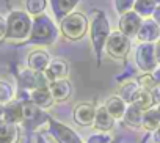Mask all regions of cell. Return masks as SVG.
<instances>
[{"mask_svg":"<svg viewBox=\"0 0 160 143\" xmlns=\"http://www.w3.org/2000/svg\"><path fill=\"white\" fill-rule=\"evenodd\" d=\"M90 36H91V44L96 52V58H98V64H99L101 57H102V49L105 47L107 39L110 36V25L102 11H94L91 25H90Z\"/></svg>","mask_w":160,"mask_h":143,"instance_id":"obj_1","label":"cell"},{"mask_svg":"<svg viewBox=\"0 0 160 143\" xmlns=\"http://www.w3.org/2000/svg\"><path fill=\"white\" fill-rule=\"evenodd\" d=\"M33 21L30 19L28 13L25 11H13L7 19V39L22 41L30 38Z\"/></svg>","mask_w":160,"mask_h":143,"instance_id":"obj_2","label":"cell"},{"mask_svg":"<svg viewBox=\"0 0 160 143\" xmlns=\"http://www.w3.org/2000/svg\"><path fill=\"white\" fill-rule=\"evenodd\" d=\"M57 38V28L49 16L41 14L33 19L32 33L28 38L30 44H50Z\"/></svg>","mask_w":160,"mask_h":143,"instance_id":"obj_3","label":"cell"},{"mask_svg":"<svg viewBox=\"0 0 160 143\" xmlns=\"http://www.w3.org/2000/svg\"><path fill=\"white\" fill-rule=\"evenodd\" d=\"M60 30L68 39L77 41L87 35L88 19L82 13H71L60 22Z\"/></svg>","mask_w":160,"mask_h":143,"instance_id":"obj_4","label":"cell"},{"mask_svg":"<svg viewBox=\"0 0 160 143\" xmlns=\"http://www.w3.org/2000/svg\"><path fill=\"white\" fill-rule=\"evenodd\" d=\"M47 124H49V132L52 134V137L58 143H83V140L80 138V135L75 130H72L69 126H66L64 123L49 116Z\"/></svg>","mask_w":160,"mask_h":143,"instance_id":"obj_5","label":"cell"},{"mask_svg":"<svg viewBox=\"0 0 160 143\" xmlns=\"http://www.w3.org/2000/svg\"><path fill=\"white\" fill-rule=\"evenodd\" d=\"M135 60L138 68L143 71L144 74H151L155 69L157 58H155V46L152 43H143L137 47L135 52Z\"/></svg>","mask_w":160,"mask_h":143,"instance_id":"obj_6","label":"cell"},{"mask_svg":"<svg viewBox=\"0 0 160 143\" xmlns=\"http://www.w3.org/2000/svg\"><path fill=\"white\" fill-rule=\"evenodd\" d=\"M105 50L112 58H124L130 50V38H127L121 32H113L107 39Z\"/></svg>","mask_w":160,"mask_h":143,"instance_id":"obj_7","label":"cell"},{"mask_svg":"<svg viewBox=\"0 0 160 143\" xmlns=\"http://www.w3.org/2000/svg\"><path fill=\"white\" fill-rule=\"evenodd\" d=\"M19 84H21L22 90H27L30 93L36 88L49 87V80L46 79L44 73H38V71H33L30 68L24 69L19 74Z\"/></svg>","mask_w":160,"mask_h":143,"instance_id":"obj_8","label":"cell"},{"mask_svg":"<svg viewBox=\"0 0 160 143\" xmlns=\"http://www.w3.org/2000/svg\"><path fill=\"white\" fill-rule=\"evenodd\" d=\"M96 107L93 102H80L72 110V118L78 126H93L94 116H96Z\"/></svg>","mask_w":160,"mask_h":143,"instance_id":"obj_9","label":"cell"},{"mask_svg":"<svg viewBox=\"0 0 160 143\" xmlns=\"http://www.w3.org/2000/svg\"><path fill=\"white\" fill-rule=\"evenodd\" d=\"M141 22H143L141 18L135 11H129V13L122 14L119 19V32L122 35H126L127 38L137 36V33L141 27Z\"/></svg>","mask_w":160,"mask_h":143,"instance_id":"obj_10","label":"cell"},{"mask_svg":"<svg viewBox=\"0 0 160 143\" xmlns=\"http://www.w3.org/2000/svg\"><path fill=\"white\" fill-rule=\"evenodd\" d=\"M69 74V64L68 61L61 60V58H55V60H50L47 69L44 71V76L46 79L49 80V84L55 82V80H61V79H66Z\"/></svg>","mask_w":160,"mask_h":143,"instance_id":"obj_11","label":"cell"},{"mask_svg":"<svg viewBox=\"0 0 160 143\" xmlns=\"http://www.w3.org/2000/svg\"><path fill=\"white\" fill-rule=\"evenodd\" d=\"M137 38L141 43H152L155 39L160 38V27L155 21L152 19H146L141 22V27L137 33Z\"/></svg>","mask_w":160,"mask_h":143,"instance_id":"obj_12","label":"cell"},{"mask_svg":"<svg viewBox=\"0 0 160 143\" xmlns=\"http://www.w3.org/2000/svg\"><path fill=\"white\" fill-rule=\"evenodd\" d=\"M49 63H50V57L42 49H36V50L30 52V55L27 58V66L33 71H38V73H44Z\"/></svg>","mask_w":160,"mask_h":143,"instance_id":"obj_13","label":"cell"},{"mask_svg":"<svg viewBox=\"0 0 160 143\" xmlns=\"http://www.w3.org/2000/svg\"><path fill=\"white\" fill-rule=\"evenodd\" d=\"M5 121L10 124H21L24 123V104L18 99L5 104Z\"/></svg>","mask_w":160,"mask_h":143,"instance_id":"obj_14","label":"cell"},{"mask_svg":"<svg viewBox=\"0 0 160 143\" xmlns=\"http://www.w3.org/2000/svg\"><path fill=\"white\" fill-rule=\"evenodd\" d=\"M49 90L52 93V98L55 102H63V101H68L71 98V93H72V88H71V84L66 80V79H61V80H55L52 84H49Z\"/></svg>","mask_w":160,"mask_h":143,"instance_id":"obj_15","label":"cell"},{"mask_svg":"<svg viewBox=\"0 0 160 143\" xmlns=\"http://www.w3.org/2000/svg\"><path fill=\"white\" fill-rule=\"evenodd\" d=\"M30 101H32L35 105H38L41 110L52 107V104L55 102L53 98H52V93H50L49 87H42V88L33 90V91L30 93Z\"/></svg>","mask_w":160,"mask_h":143,"instance_id":"obj_16","label":"cell"},{"mask_svg":"<svg viewBox=\"0 0 160 143\" xmlns=\"http://www.w3.org/2000/svg\"><path fill=\"white\" fill-rule=\"evenodd\" d=\"M80 2V0H50V5L53 10V14L57 18V21H63L68 14L72 13L74 7Z\"/></svg>","mask_w":160,"mask_h":143,"instance_id":"obj_17","label":"cell"},{"mask_svg":"<svg viewBox=\"0 0 160 143\" xmlns=\"http://www.w3.org/2000/svg\"><path fill=\"white\" fill-rule=\"evenodd\" d=\"M113 123H115V120H113V118H112V115L107 112L105 105L98 107L93 126H94L98 130H101V132H110V130H112V127H113Z\"/></svg>","mask_w":160,"mask_h":143,"instance_id":"obj_18","label":"cell"},{"mask_svg":"<svg viewBox=\"0 0 160 143\" xmlns=\"http://www.w3.org/2000/svg\"><path fill=\"white\" fill-rule=\"evenodd\" d=\"M105 109H107V112L112 115L113 120H122L124 115H126L127 105H126V102L116 94V96H110V98L107 99Z\"/></svg>","mask_w":160,"mask_h":143,"instance_id":"obj_19","label":"cell"},{"mask_svg":"<svg viewBox=\"0 0 160 143\" xmlns=\"http://www.w3.org/2000/svg\"><path fill=\"white\" fill-rule=\"evenodd\" d=\"M141 90V87L138 85V82L137 80H127V82H124L121 87H119V98L126 102V104H132L133 102V99H135V96H137V93Z\"/></svg>","mask_w":160,"mask_h":143,"instance_id":"obj_20","label":"cell"},{"mask_svg":"<svg viewBox=\"0 0 160 143\" xmlns=\"http://www.w3.org/2000/svg\"><path fill=\"white\" fill-rule=\"evenodd\" d=\"M19 138L18 124L0 123V143H16Z\"/></svg>","mask_w":160,"mask_h":143,"instance_id":"obj_21","label":"cell"},{"mask_svg":"<svg viewBox=\"0 0 160 143\" xmlns=\"http://www.w3.org/2000/svg\"><path fill=\"white\" fill-rule=\"evenodd\" d=\"M154 102H155V99H154V94H152V91H149V90H140L138 93H137V96H135V99H133V105H137L140 110H143V112H146V110H149V109H152V105H154Z\"/></svg>","mask_w":160,"mask_h":143,"instance_id":"obj_22","label":"cell"},{"mask_svg":"<svg viewBox=\"0 0 160 143\" xmlns=\"http://www.w3.org/2000/svg\"><path fill=\"white\" fill-rule=\"evenodd\" d=\"M143 115H144V112H143V110H140L137 105L130 104V105L127 107L126 115H124V118H122V120H124L129 126L137 127V126H141V123H143Z\"/></svg>","mask_w":160,"mask_h":143,"instance_id":"obj_23","label":"cell"},{"mask_svg":"<svg viewBox=\"0 0 160 143\" xmlns=\"http://www.w3.org/2000/svg\"><path fill=\"white\" fill-rule=\"evenodd\" d=\"M155 0H137L133 5V11L140 16V18H149L151 14H154L157 5Z\"/></svg>","mask_w":160,"mask_h":143,"instance_id":"obj_24","label":"cell"},{"mask_svg":"<svg viewBox=\"0 0 160 143\" xmlns=\"http://www.w3.org/2000/svg\"><path fill=\"white\" fill-rule=\"evenodd\" d=\"M141 126L146 130H157V127L160 126V116H158L157 109H149V110L144 112Z\"/></svg>","mask_w":160,"mask_h":143,"instance_id":"obj_25","label":"cell"},{"mask_svg":"<svg viewBox=\"0 0 160 143\" xmlns=\"http://www.w3.org/2000/svg\"><path fill=\"white\" fill-rule=\"evenodd\" d=\"M47 7V2L46 0H27L25 2V8H27V13L32 14V16H41L44 13Z\"/></svg>","mask_w":160,"mask_h":143,"instance_id":"obj_26","label":"cell"},{"mask_svg":"<svg viewBox=\"0 0 160 143\" xmlns=\"http://www.w3.org/2000/svg\"><path fill=\"white\" fill-rule=\"evenodd\" d=\"M14 99V93L10 84L7 82H0V104L5 105L8 102H11Z\"/></svg>","mask_w":160,"mask_h":143,"instance_id":"obj_27","label":"cell"},{"mask_svg":"<svg viewBox=\"0 0 160 143\" xmlns=\"http://www.w3.org/2000/svg\"><path fill=\"white\" fill-rule=\"evenodd\" d=\"M137 82H138V85H140L143 90H149V91H152V90L157 87V84H155L152 74H143V76H140V77L137 79Z\"/></svg>","mask_w":160,"mask_h":143,"instance_id":"obj_28","label":"cell"},{"mask_svg":"<svg viewBox=\"0 0 160 143\" xmlns=\"http://www.w3.org/2000/svg\"><path fill=\"white\" fill-rule=\"evenodd\" d=\"M137 0H115V7H116V11L122 16L129 11H132L133 5H135Z\"/></svg>","mask_w":160,"mask_h":143,"instance_id":"obj_29","label":"cell"},{"mask_svg":"<svg viewBox=\"0 0 160 143\" xmlns=\"http://www.w3.org/2000/svg\"><path fill=\"white\" fill-rule=\"evenodd\" d=\"M112 140H113V137L110 135V132H99V134L91 135L85 143H110Z\"/></svg>","mask_w":160,"mask_h":143,"instance_id":"obj_30","label":"cell"},{"mask_svg":"<svg viewBox=\"0 0 160 143\" xmlns=\"http://www.w3.org/2000/svg\"><path fill=\"white\" fill-rule=\"evenodd\" d=\"M7 35V21L0 16V38H3Z\"/></svg>","mask_w":160,"mask_h":143,"instance_id":"obj_31","label":"cell"},{"mask_svg":"<svg viewBox=\"0 0 160 143\" xmlns=\"http://www.w3.org/2000/svg\"><path fill=\"white\" fill-rule=\"evenodd\" d=\"M151 74H152V77H154V80H155V84L158 85V84H160V68H155V69L152 71V73H151Z\"/></svg>","mask_w":160,"mask_h":143,"instance_id":"obj_32","label":"cell"},{"mask_svg":"<svg viewBox=\"0 0 160 143\" xmlns=\"http://www.w3.org/2000/svg\"><path fill=\"white\" fill-rule=\"evenodd\" d=\"M154 21L158 24V27H160V7H157L155 8V11H154Z\"/></svg>","mask_w":160,"mask_h":143,"instance_id":"obj_33","label":"cell"},{"mask_svg":"<svg viewBox=\"0 0 160 143\" xmlns=\"http://www.w3.org/2000/svg\"><path fill=\"white\" fill-rule=\"evenodd\" d=\"M0 123H7L5 121V107L0 104Z\"/></svg>","mask_w":160,"mask_h":143,"instance_id":"obj_34","label":"cell"},{"mask_svg":"<svg viewBox=\"0 0 160 143\" xmlns=\"http://www.w3.org/2000/svg\"><path fill=\"white\" fill-rule=\"evenodd\" d=\"M155 58H157V63H160V41L155 44Z\"/></svg>","mask_w":160,"mask_h":143,"instance_id":"obj_35","label":"cell"},{"mask_svg":"<svg viewBox=\"0 0 160 143\" xmlns=\"http://www.w3.org/2000/svg\"><path fill=\"white\" fill-rule=\"evenodd\" d=\"M154 140H155V143H160V126L157 127V130L154 134Z\"/></svg>","mask_w":160,"mask_h":143,"instance_id":"obj_36","label":"cell"},{"mask_svg":"<svg viewBox=\"0 0 160 143\" xmlns=\"http://www.w3.org/2000/svg\"><path fill=\"white\" fill-rule=\"evenodd\" d=\"M36 143H49V141H47L42 135H39V137H38V140H36Z\"/></svg>","mask_w":160,"mask_h":143,"instance_id":"obj_37","label":"cell"},{"mask_svg":"<svg viewBox=\"0 0 160 143\" xmlns=\"http://www.w3.org/2000/svg\"><path fill=\"white\" fill-rule=\"evenodd\" d=\"M119 141H121V138H119V137H118V138H116V140H112V141H110V143H119Z\"/></svg>","mask_w":160,"mask_h":143,"instance_id":"obj_38","label":"cell"},{"mask_svg":"<svg viewBox=\"0 0 160 143\" xmlns=\"http://www.w3.org/2000/svg\"><path fill=\"white\" fill-rule=\"evenodd\" d=\"M157 112H158V116H160V105L157 107Z\"/></svg>","mask_w":160,"mask_h":143,"instance_id":"obj_39","label":"cell"},{"mask_svg":"<svg viewBox=\"0 0 160 143\" xmlns=\"http://www.w3.org/2000/svg\"><path fill=\"white\" fill-rule=\"evenodd\" d=\"M155 2H158V3H160V0H155Z\"/></svg>","mask_w":160,"mask_h":143,"instance_id":"obj_40","label":"cell"}]
</instances>
